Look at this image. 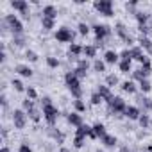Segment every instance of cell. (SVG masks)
Listing matches in <instances>:
<instances>
[{
    "instance_id": "obj_1",
    "label": "cell",
    "mask_w": 152,
    "mask_h": 152,
    "mask_svg": "<svg viewBox=\"0 0 152 152\" xmlns=\"http://www.w3.org/2000/svg\"><path fill=\"white\" fill-rule=\"evenodd\" d=\"M64 84L66 88L72 91V95L75 97V100L83 99V88H81V79H77V75L73 72H66L64 73Z\"/></svg>"
},
{
    "instance_id": "obj_2",
    "label": "cell",
    "mask_w": 152,
    "mask_h": 152,
    "mask_svg": "<svg viewBox=\"0 0 152 152\" xmlns=\"http://www.w3.org/2000/svg\"><path fill=\"white\" fill-rule=\"evenodd\" d=\"M125 109H127V104H125V100H124L122 97H113V99L107 102V115H109V116L120 118V116H124Z\"/></svg>"
},
{
    "instance_id": "obj_3",
    "label": "cell",
    "mask_w": 152,
    "mask_h": 152,
    "mask_svg": "<svg viewBox=\"0 0 152 152\" xmlns=\"http://www.w3.org/2000/svg\"><path fill=\"white\" fill-rule=\"evenodd\" d=\"M115 32H116V36L124 41V43H127L129 45V48L131 47H134V43H136V39L132 38V34L129 32V27L125 25V23H122V22H116L115 23Z\"/></svg>"
},
{
    "instance_id": "obj_4",
    "label": "cell",
    "mask_w": 152,
    "mask_h": 152,
    "mask_svg": "<svg viewBox=\"0 0 152 152\" xmlns=\"http://www.w3.org/2000/svg\"><path fill=\"white\" fill-rule=\"evenodd\" d=\"M4 22H6L7 29L13 32V36L15 34H23V23H22V20L16 15H6L4 16Z\"/></svg>"
},
{
    "instance_id": "obj_5",
    "label": "cell",
    "mask_w": 152,
    "mask_h": 152,
    "mask_svg": "<svg viewBox=\"0 0 152 152\" xmlns=\"http://www.w3.org/2000/svg\"><path fill=\"white\" fill-rule=\"evenodd\" d=\"M41 113H43V118L47 120V124L50 125V127H54V124L57 122V118H59V107L57 106H54V104H48V106H43L41 107Z\"/></svg>"
},
{
    "instance_id": "obj_6",
    "label": "cell",
    "mask_w": 152,
    "mask_h": 152,
    "mask_svg": "<svg viewBox=\"0 0 152 152\" xmlns=\"http://www.w3.org/2000/svg\"><path fill=\"white\" fill-rule=\"evenodd\" d=\"M95 11L100 13L102 16H115V7H113V2L111 0H97V2L93 4Z\"/></svg>"
},
{
    "instance_id": "obj_7",
    "label": "cell",
    "mask_w": 152,
    "mask_h": 152,
    "mask_svg": "<svg viewBox=\"0 0 152 152\" xmlns=\"http://www.w3.org/2000/svg\"><path fill=\"white\" fill-rule=\"evenodd\" d=\"M54 38H56V41L57 43H73V38H75V32L72 31V29H68V27H59L57 31H56V34H54Z\"/></svg>"
},
{
    "instance_id": "obj_8",
    "label": "cell",
    "mask_w": 152,
    "mask_h": 152,
    "mask_svg": "<svg viewBox=\"0 0 152 152\" xmlns=\"http://www.w3.org/2000/svg\"><path fill=\"white\" fill-rule=\"evenodd\" d=\"M27 120H29V116H27V113L23 109H15L13 111V125H15V129H18V131L25 129Z\"/></svg>"
},
{
    "instance_id": "obj_9",
    "label": "cell",
    "mask_w": 152,
    "mask_h": 152,
    "mask_svg": "<svg viewBox=\"0 0 152 152\" xmlns=\"http://www.w3.org/2000/svg\"><path fill=\"white\" fill-rule=\"evenodd\" d=\"M11 7L15 11H18L25 20H31V7H29V2L27 0H13L11 2Z\"/></svg>"
},
{
    "instance_id": "obj_10",
    "label": "cell",
    "mask_w": 152,
    "mask_h": 152,
    "mask_svg": "<svg viewBox=\"0 0 152 152\" xmlns=\"http://www.w3.org/2000/svg\"><path fill=\"white\" fill-rule=\"evenodd\" d=\"M91 31L95 32L97 41H104V39L111 34V27H109V25H106V23H95V25L91 27Z\"/></svg>"
},
{
    "instance_id": "obj_11",
    "label": "cell",
    "mask_w": 152,
    "mask_h": 152,
    "mask_svg": "<svg viewBox=\"0 0 152 152\" xmlns=\"http://www.w3.org/2000/svg\"><path fill=\"white\" fill-rule=\"evenodd\" d=\"M75 136H81V138H91V140H99L93 132V127L88 125V124H83L81 127L75 129Z\"/></svg>"
},
{
    "instance_id": "obj_12",
    "label": "cell",
    "mask_w": 152,
    "mask_h": 152,
    "mask_svg": "<svg viewBox=\"0 0 152 152\" xmlns=\"http://www.w3.org/2000/svg\"><path fill=\"white\" fill-rule=\"evenodd\" d=\"M66 122L72 125V127H81L84 122H83V115L81 113H77V111H72V113H68L66 115Z\"/></svg>"
},
{
    "instance_id": "obj_13",
    "label": "cell",
    "mask_w": 152,
    "mask_h": 152,
    "mask_svg": "<svg viewBox=\"0 0 152 152\" xmlns=\"http://www.w3.org/2000/svg\"><path fill=\"white\" fill-rule=\"evenodd\" d=\"M104 63L106 64H118L120 63V54L116 50H106L104 54Z\"/></svg>"
},
{
    "instance_id": "obj_14",
    "label": "cell",
    "mask_w": 152,
    "mask_h": 152,
    "mask_svg": "<svg viewBox=\"0 0 152 152\" xmlns=\"http://www.w3.org/2000/svg\"><path fill=\"white\" fill-rule=\"evenodd\" d=\"M124 116H125V118H129V120H136V122H138V118L141 116V111H140V107H138V106H127V109H125Z\"/></svg>"
},
{
    "instance_id": "obj_15",
    "label": "cell",
    "mask_w": 152,
    "mask_h": 152,
    "mask_svg": "<svg viewBox=\"0 0 152 152\" xmlns=\"http://www.w3.org/2000/svg\"><path fill=\"white\" fill-rule=\"evenodd\" d=\"M15 72L18 73V75H22V77H32V68L29 66V64H23V63H20V64H16L15 66Z\"/></svg>"
},
{
    "instance_id": "obj_16",
    "label": "cell",
    "mask_w": 152,
    "mask_h": 152,
    "mask_svg": "<svg viewBox=\"0 0 152 152\" xmlns=\"http://www.w3.org/2000/svg\"><path fill=\"white\" fill-rule=\"evenodd\" d=\"M138 45L143 48V52H147V54L152 56V39L148 36H140L138 38Z\"/></svg>"
},
{
    "instance_id": "obj_17",
    "label": "cell",
    "mask_w": 152,
    "mask_h": 152,
    "mask_svg": "<svg viewBox=\"0 0 152 152\" xmlns=\"http://www.w3.org/2000/svg\"><path fill=\"white\" fill-rule=\"evenodd\" d=\"M41 16H43V18L56 20V18H57V7H56V6H52V4L45 6V7H43V11H41Z\"/></svg>"
},
{
    "instance_id": "obj_18",
    "label": "cell",
    "mask_w": 152,
    "mask_h": 152,
    "mask_svg": "<svg viewBox=\"0 0 152 152\" xmlns=\"http://www.w3.org/2000/svg\"><path fill=\"white\" fill-rule=\"evenodd\" d=\"M97 93H99V95L104 99V102H106V104H107V102H109V100L115 97V95L111 93V88H107L106 84H100V86L97 88Z\"/></svg>"
},
{
    "instance_id": "obj_19",
    "label": "cell",
    "mask_w": 152,
    "mask_h": 152,
    "mask_svg": "<svg viewBox=\"0 0 152 152\" xmlns=\"http://www.w3.org/2000/svg\"><path fill=\"white\" fill-rule=\"evenodd\" d=\"M134 20L138 22V27H140V25H148V22H150V15L145 13V11H136Z\"/></svg>"
},
{
    "instance_id": "obj_20",
    "label": "cell",
    "mask_w": 152,
    "mask_h": 152,
    "mask_svg": "<svg viewBox=\"0 0 152 152\" xmlns=\"http://www.w3.org/2000/svg\"><path fill=\"white\" fill-rule=\"evenodd\" d=\"M136 100H138V106H141L145 111H152V99H148L141 93V95L136 97Z\"/></svg>"
},
{
    "instance_id": "obj_21",
    "label": "cell",
    "mask_w": 152,
    "mask_h": 152,
    "mask_svg": "<svg viewBox=\"0 0 152 152\" xmlns=\"http://www.w3.org/2000/svg\"><path fill=\"white\" fill-rule=\"evenodd\" d=\"M83 54L86 56V59H97V47L95 45H84L83 47Z\"/></svg>"
},
{
    "instance_id": "obj_22",
    "label": "cell",
    "mask_w": 152,
    "mask_h": 152,
    "mask_svg": "<svg viewBox=\"0 0 152 152\" xmlns=\"http://www.w3.org/2000/svg\"><path fill=\"white\" fill-rule=\"evenodd\" d=\"M122 91L124 93H129V95H134L136 93V90H138V86H136V83L134 81H125V83H122Z\"/></svg>"
},
{
    "instance_id": "obj_23",
    "label": "cell",
    "mask_w": 152,
    "mask_h": 152,
    "mask_svg": "<svg viewBox=\"0 0 152 152\" xmlns=\"http://www.w3.org/2000/svg\"><path fill=\"white\" fill-rule=\"evenodd\" d=\"M47 132H48V136H50V138H54L57 143H63V141H64V134H63L59 129H56V127H48V131H47Z\"/></svg>"
},
{
    "instance_id": "obj_24",
    "label": "cell",
    "mask_w": 152,
    "mask_h": 152,
    "mask_svg": "<svg viewBox=\"0 0 152 152\" xmlns=\"http://www.w3.org/2000/svg\"><path fill=\"white\" fill-rule=\"evenodd\" d=\"M100 143H104L106 147H116L118 145V140H116V136L115 134H106L104 138H100Z\"/></svg>"
},
{
    "instance_id": "obj_25",
    "label": "cell",
    "mask_w": 152,
    "mask_h": 152,
    "mask_svg": "<svg viewBox=\"0 0 152 152\" xmlns=\"http://www.w3.org/2000/svg\"><path fill=\"white\" fill-rule=\"evenodd\" d=\"M93 127V132H95V136L100 140V138H104L106 134H107V131H106V125L104 124H100V122H97L95 125H91Z\"/></svg>"
},
{
    "instance_id": "obj_26",
    "label": "cell",
    "mask_w": 152,
    "mask_h": 152,
    "mask_svg": "<svg viewBox=\"0 0 152 152\" xmlns=\"http://www.w3.org/2000/svg\"><path fill=\"white\" fill-rule=\"evenodd\" d=\"M27 116H29V120H32L34 124H38V122L41 120V116H43V113H41L39 109H36V107H32V109H29V111H27Z\"/></svg>"
},
{
    "instance_id": "obj_27",
    "label": "cell",
    "mask_w": 152,
    "mask_h": 152,
    "mask_svg": "<svg viewBox=\"0 0 152 152\" xmlns=\"http://www.w3.org/2000/svg\"><path fill=\"white\" fill-rule=\"evenodd\" d=\"M54 27H56V20H50V18H43L41 16V29L45 32H50Z\"/></svg>"
},
{
    "instance_id": "obj_28",
    "label": "cell",
    "mask_w": 152,
    "mask_h": 152,
    "mask_svg": "<svg viewBox=\"0 0 152 152\" xmlns=\"http://www.w3.org/2000/svg\"><path fill=\"white\" fill-rule=\"evenodd\" d=\"M11 43H13L15 48H23V47H25V36H23V34H15Z\"/></svg>"
},
{
    "instance_id": "obj_29",
    "label": "cell",
    "mask_w": 152,
    "mask_h": 152,
    "mask_svg": "<svg viewBox=\"0 0 152 152\" xmlns=\"http://www.w3.org/2000/svg\"><path fill=\"white\" fill-rule=\"evenodd\" d=\"M83 54V47L79 45V43H72L70 47H68V56H75V57H79Z\"/></svg>"
},
{
    "instance_id": "obj_30",
    "label": "cell",
    "mask_w": 152,
    "mask_h": 152,
    "mask_svg": "<svg viewBox=\"0 0 152 152\" xmlns=\"http://www.w3.org/2000/svg\"><path fill=\"white\" fill-rule=\"evenodd\" d=\"M138 124H140V127H141V129H148V127H150V124H152V120L148 118V115H147V113H141V116L138 118Z\"/></svg>"
},
{
    "instance_id": "obj_31",
    "label": "cell",
    "mask_w": 152,
    "mask_h": 152,
    "mask_svg": "<svg viewBox=\"0 0 152 152\" xmlns=\"http://www.w3.org/2000/svg\"><path fill=\"white\" fill-rule=\"evenodd\" d=\"M106 86H107V88H115V86H118V75H115V73L106 75Z\"/></svg>"
},
{
    "instance_id": "obj_32",
    "label": "cell",
    "mask_w": 152,
    "mask_h": 152,
    "mask_svg": "<svg viewBox=\"0 0 152 152\" xmlns=\"http://www.w3.org/2000/svg\"><path fill=\"white\" fill-rule=\"evenodd\" d=\"M91 68H93L97 73L106 72V63H104V59H95V61H93V64H91Z\"/></svg>"
},
{
    "instance_id": "obj_33",
    "label": "cell",
    "mask_w": 152,
    "mask_h": 152,
    "mask_svg": "<svg viewBox=\"0 0 152 152\" xmlns=\"http://www.w3.org/2000/svg\"><path fill=\"white\" fill-rule=\"evenodd\" d=\"M118 68L122 73H129V72H132V61H120Z\"/></svg>"
},
{
    "instance_id": "obj_34",
    "label": "cell",
    "mask_w": 152,
    "mask_h": 152,
    "mask_svg": "<svg viewBox=\"0 0 152 152\" xmlns=\"http://www.w3.org/2000/svg\"><path fill=\"white\" fill-rule=\"evenodd\" d=\"M90 31H91V27H90L86 22H81V23L77 25V32H79L81 36H88V34H90Z\"/></svg>"
},
{
    "instance_id": "obj_35",
    "label": "cell",
    "mask_w": 152,
    "mask_h": 152,
    "mask_svg": "<svg viewBox=\"0 0 152 152\" xmlns=\"http://www.w3.org/2000/svg\"><path fill=\"white\" fill-rule=\"evenodd\" d=\"M11 86H13V88H15V91H18V93L27 91V88L23 86V83H22L20 79H13V81H11Z\"/></svg>"
},
{
    "instance_id": "obj_36",
    "label": "cell",
    "mask_w": 152,
    "mask_h": 152,
    "mask_svg": "<svg viewBox=\"0 0 152 152\" xmlns=\"http://www.w3.org/2000/svg\"><path fill=\"white\" fill-rule=\"evenodd\" d=\"M138 88H140V91H141V93H148V91L152 90V84H150V81H148V79H145V81L138 83Z\"/></svg>"
},
{
    "instance_id": "obj_37",
    "label": "cell",
    "mask_w": 152,
    "mask_h": 152,
    "mask_svg": "<svg viewBox=\"0 0 152 152\" xmlns=\"http://www.w3.org/2000/svg\"><path fill=\"white\" fill-rule=\"evenodd\" d=\"M47 66L48 68H59L61 66V61L57 57H54V56H48L47 57Z\"/></svg>"
},
{
    "instance_id": "obj_38",
    "label": "cell",
    "mask_w": 152,
    "mask_h": 152,
    "mask_svg": "<svg viewBox=\"0 0 152 152\" xmlns=\"http://www.w3.org/2000/svg\"><path fill=\"white\" fill-rule=\"evenodd\" d=\"M25 59H27V61H31V63H36V61L39 59V56H38L34 50H31V48H29V50H25Z\"/></svg>"
},
{
    "instance_id": "obj_39",
    "label": "cell",
    "mask_w": 152,
    "mask_h": 152,
    "mask_svg": "<svg viewBox=\"0 0 152 152\" xmlns=\"http://www.w3.org/2000/svg\"><path fill=\"white\" fill-rule=\"evenodd\" d=\"M90 59H84V57H81L79 61H77V68H81V70H84V72H88L90 70Z\"/></svg>"
},
{
    "instance_id": "obj_40",
    "label": "cell",
    "mask_w": 152,
    "mask_h": 152,
    "mask_svg": "<svg viewBox=\"0 0 152 152\" xmlns=\"http://www.w3.org/2000/svg\"><path fill=\"white\" fill-rule=\"evenodd\" d=\"M90 102H91L93 106H100V104L104 102V99H102L97 91H93V93H91V97H90Z\"/></svg>"
},
{
    "instance_id": "obj_41",
    "label": "cell",
    "mask_w": 152,
    "mask_h": 152,
    "mask_svg": "<svg viewBox=\"0 0 152 152\" xmlns=\"http://www.w3.org/2000/svg\"><path fill=\"white\" fill-rule=\"evenodd\" d=\"M136 6H138L136 0H131V2H127V4H125V11H127V13H131V15L134 16V15H136Z\"/></svg>"
},
{
    "instance_id": "obj_42",
    "label": "cell",
    "mask_w": 152,
    "mask_h": 152,
    "mask_svg": "<svg viewBox=\"0 0 152 152\" xmlns=\"http://www.w3.org/2000/svg\"><path fill=\"white\" fill-rule=\"evenodd\" d=\"M73 107H75V111H77V113H84L86 111V104L83 100H73Z\"/></svg>"
},
{
    "instance_id": "obj_43",
    "label": "cell",
    "mask_w": 152,
    "mask_h": 152,
    "mask_svg": "<svg viewBox=\"0 0 152 152\" xmlns=\"http://www.w3.org/2000/svg\"><path fill=\"white\" fill-rule=\"evenodd\" d=\"M84 143H86V138H81V136H75L73 138V147L75 148H83Z\"/></svg>"
},
{
    "instance_id": "obj_44",
    "label": "cell",
    "mask_w": 152,
    "mask_h": 152,
    "mask_svg": "<svg viewBox=\"0 0 152 152\" xmlns=\"http://www.w3.org/2000/svg\"><path fill=\"white\" fill-rule=\"evenodd\" d=\"M25 93H27V99H31V100H36V99H38V91H36V88H32V86H29Z\"/></svg>"
},
{
    "instance_id": "obj_45",
    "label": "cell",
    "mask_w": 152,
    "mask_h": 152,
    "mask_svg": "<svg viewBox=\"0 0 152 152\" xmlns=\"http://www.w3.org/2000/svg\"><path fill=\"white\" fill-rule=\"evenodd\" d=\"M22 107H23V111L27 113L29 109H32V107H36V106H34V100H31V99H25V100L22 102Z\"/></svg>"
},
{
    "instance_id": "obj_46",
    "label": "cell",
    "mask_w": 152,
    "mask_h": 152,
    "mask_svg": "<svg viewBox=\"0 0 152 152\" xmlns=\"http://www.w3.org/2000/svg\"><path fill=\"white\" fill-rule=\"evenodd\" d=\"M120 61H132V57H131V50H129V48H125V50L120 52Z\"/></svg>"
},
{
    "instance_id": "obj_47",
    "label": "cell",
    "mask_w": 152,
    "mask_h": 152,
    "mask_svg": "<svg viewBox=\"0 0 152 152\" xmlns=\"http://www.w3.org/2000/svg\"><path fill=\"white\" fill-rule=\"evenodd\" d=\"M72 72L77 75V79H81V81H83V79H86V73H88V72H84V70H81V68H77V66H75Z\"/></svg>"
},
{
    "instance_id": "obj_48",
    "label": "cell",
    "mask_w": 152,
    "mask_h": 152,
    "mask_svg": "<svg viewBox=\"0 0 152 152\" xmlns=\"http://www.w3.org/2000/svg\"><path fill=\"white\" fill-rule=\"evenodd\" d=\"M141 70L147 72V73H152V63H150V59H147V61L141 64Z\"/></svg>"
},
{
    "instance_id": "obj_49",
    "label": "cell",
    "mask_w": 152,
    "mask_h": 152,
    "mask_svg": "<svg viewBox=\"0 0 152 152\" xmlns=\"http://www.w3.org/2000/svg\"><path fill=\"white\" fill-rule=\"evenodd\" d=\"M18 152H32V148H31L29 143H22V145L18 147Z\"/></svg>"
},
{
    "instance_id": "obj_50",
    "label": "cell",
    "mask_w": 152,
    "mask_h": 152,
    "mask_svg": "<svg viewBox=\"0 0 152 152\" xmlns=\"http://www.w3.org/2000/svg\"><path fill=\"white\" fill-rule=\"evenodd\" d=\"M39 104H41V107H43V106H48V104H52V99H50V97H43V99L39 100Z\"/></svg>"
},
{
    "instance_id": "obj_51",
    "label": "cell",
    "mask_w": 152,
    "mask_h": 152,
    "mask_svg": "<svg viewBox=\"0 0 152 152\" xmlns=\"http://www.w3.org/2000/svg\"><path fill=\"white\" fill-rule=\"evenodd\" d=\"M145 138V131H138L136 132V140H143Z\"/></svg>"
},
{
    "instance_id": "obj_52",
    "label": "cell",
    "mask_w": 152,
    "mask_h": 152,
    "mask_svg": "<svg viewBox=\"0 0 152 152\" xmlns=\"http://www.w3.org/2000/svg\"><path fill=\"white\" fill-rule=\"evenodd\" d=\"M0 152H11V148H9V147H7V145H4V147H2V148H0Z\"/></svg>"
},
{
    "instance_id": "obj_53",
    "label": "cell",
    "mask_w": 152,
    "mask_h": 152,
    "mask_svg": "<svg viewBox=\"0 0 152 152\" xmlns=\"http://www.w3.org/2000/svg\"><path fill=\"white\" fill-rule=\"evenodd\" d=\"M59 152H70V148H66V147H61V148H59Z\"/></svg>"
},
{
    "instance_id": "obj_54",
    "label": "cell",
    "mask_w": 152,
    "mask_h": 152,
    "mask_svg": "<svg viewBox=\"0 0 152 152\" xmlns=\"http://www.w3.org/2000/svg\"><path fill=\"white\" fill-rule=\"evenodd\" d=\"M120 152H132V150H131V148H127V147H124V148H122Z\"/></svg>"
},
{
    "instance_id": "obj_55",
    "label": "cell",
    "mask_w": 152,
    "mask_h": 152,
    "mask_svg": "<svg viewBox=\"0 0 152 152\" xmlns=\"http://www.w3.org/2000/svg\"><path fill=\"white\" fill-rule=\"evenodd\" d=\"M95 152H104V150H102V148H97V150H95Z\"/></svg>"
},
{
    "instance_id": "obj_56",
    "label": "cell",
    "mask_w": 152,
    "mask_h": 152,
    "mask_svg": "<svg viewBox=\"0 0 152 152\" xmlns=\"http://www.w3.org/2000/svg\"><path fill=\"white\" fill-rule=\"evenodd\" d=\"M150 127H152V124H150Z\"/></svg>"
}]
</instances>
